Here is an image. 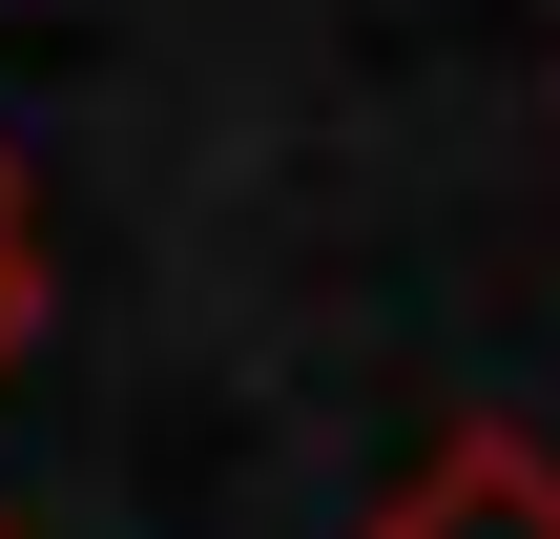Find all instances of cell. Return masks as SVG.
<instances>
[{
  "mask_svg": "<svg viewBox=\"0 0 560 539\" xmlns=\"http://www.w3.org/2000/svg\"><path fill=\"white\" fill-rule=\"evenodd\" d=\"M353 539H560V436H520V415H457L395 499Z\"/></svg>",
  "mask_w": 560,
  "mask_h": 539,
  "instance_id": "cell-1",
  "label": "cell"
},
{
  "mask_svg": "<svg viewBox=\"0 0 560 539\" xmlns=\"http://www.w3.org/2000/svg\"><path fill=\"white\" fill-rule=\"evenodd\" d=\"M21 332H42V208H21V145H0V374H21Z\"/></svg>",
  "mask_w": 560,
  "mask_h": 539,
  "instance_id": "cell-2",
  "label": "cell"
},
{
  "mask_svg": "<svg viewBox=\"0 0 560 539\" xmlns=\"http://www.w3.org/2000/svg\"><path fill=\"white\" fill-rule=\"evenodd\" d=\"M0 539H42V519H0Z\"/></svg>",
  "mask_w": 560,
  "mask_h": 539,
  "instance_id": "cell-3",
  "label": "cell"
}]
</instances>
